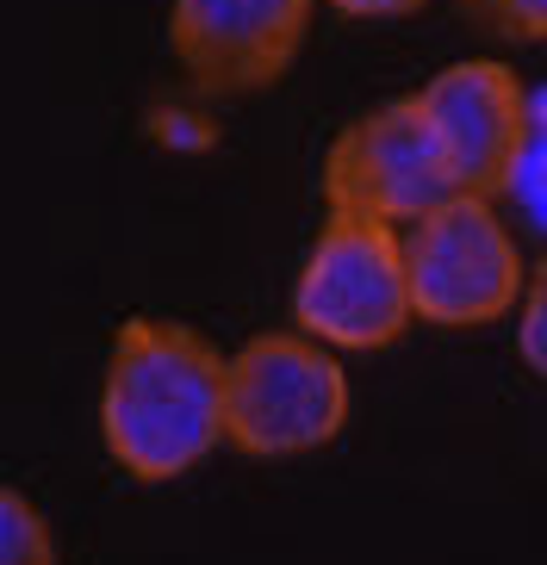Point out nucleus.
<instances>
[{
	"label": "nucleus",
	"instance_id": "nucleus-1",
	"mask_svg": "<svg viewBox=\"0 0 547 565\" xmlns=\"http://www.w3.org/2000/svg\"><path fill=\"white\" fill-rule=\"evenodd\" d=\"M99 435L137 484L193 472L224 441V354L187 323L132 317L113 335L99 385Z\"/></svg>",
	"mask_w": 547,
	"mask_h": 565
},
{
	"label": "nucleus",
	"instance_id": "nucleus-2",
	"mask_svg": "<svg viewBox=\"0 0 547 565\" xmlns=\"http://www.w3.org/2000/svg\"><path fill=\"white\" fill-rule=\"evenodd\" d=\"M348 423L336 349L305 330L249 335L224 361V441L249 460H298L330 448Z\"/></svg>",
	"mask_w": 547,
	"mask_h": 565
},
{
	"label": "nucleus",
	"instance_id": "nucleus-3",
	"mask_svg": "<svg viewBox=\"0 0 547 565\" xmlns=\"http://www.w3.org/2000/svg\"><path fill=\"white\" fill-rule=\"evenodd\" d=\"M293 323L324 349L374 354L417 323L398 224L367 212H330L293 280Z\"/></svg>",
	"mask_w": 547,
	"mask_h": 565
},
{
	"label": "nucleus",
	"instance_id": "nucleus-4",
	"mask_svg": "<svg viewBox=\"0 0 547 565\" xmlns=\"http://www.w3.org/2000/svg\"><path fill=\"white\" fill-rule=\"evenodd\" d=\"M398 243L411 311L435 330H485L523 299V249L480 193H454L435 212L411 217Z\"/></svg>",
	"mask_w": 547,
	"mask_h": 565
},
{
	"label": "nucleus",
	"instance_id": "nucleus-5",
	"mask_svg": "<svg viewBox=\"0 0 547 565\" xmlns=\"http://www.w3.org/2000/svg\"><path fill=\"white\" fill-rule=\"evenodd\" d=\"M454 193H461V181H454L417 94L374 106L355 125H343L330 156H324V205L330 212H367L386 217V224H411Z\"/></svg>",
	"mask_w": 547,
	"mask_h": 565
},
{
	"label": "nucleus",
	"instance_id": "nucleus-6",
	"mask_svg": "<svg viewBox=\"0 0 547 565\" xmlns=\"http://www.w3.org/2000/svg\"><path fill=\"white\" fill-rule=\"evenodd\" d=\"M417 106L435 125V143H442L461 193L504 200L516 181V168H523V150H529V137H535L529 94L516 82V68L497 63V56L448 63L417 94Z\"/></svg>",
	"mask_w": 547,
	"mask_h": 565
},
{
	"label": "nucleus",
	"instance_id": "nucleus-7",
	"mask_svg": "<svg viewBox=\"0 0 547 565\" xmlns=\"http://www.w3.org/2000/svg\"><path fill=\"white\" fill-rule=\"evenodd\" d=\"M312 0H175L168 44L199 94H262L293 68Z\"/></svg>",
	"mask_w": 547,
	"mask_h": 565
},
{
	"label": "nucleus",
	"instance_id": "nucleus-8",
	"mask_svg": "<svg viewBox=\"0 0 547 565\" xmlns=\"http://www.w3.org/2000/svg\"><path fill=\"white\" fill-rule=\"evenodd\" d=\"M0 565H56L44 510L13 484H0Z\"/></svg>",
	"mask_w": 547,
	"mask_h": 565
},
{
	"label": "nucleus",
	"instance_id": "nucleus-9",
	"mask_svg": "<svg viewBox=\"0 0 547 565\" xmlns=\"http://www.w3.org/2000/svg\"><path fill=\"white\" fill-rule=\"evenodd\" d=\"M461 13L492 38L511 44H547V0H461Z\"/></svg>",
	"mask_w": 547,
	"mask_h": 565
},
{
	"label": "nucleus",
	"instance_id": "nucleus-10",
	"mask_svg": "<svg viewBox=\"0 0 547 565\" xmlns=\"http://www.w3.org/2000/svg\"><path fill=\"white\" fill-rule=\"evenodd\" d=\"M516 305H523V317H516V354H523L529 373L547 380V262L523 280V299Z\"/></svg>",
	"mask_w": 547,
	"mask_h": 565
},
{
	"label": "nucleus",
	"instance_id": "nucleus-11",
	"mask_svg": "<svg viewBox=\"0 0 547 565\" xmlns=\"http://www.w3.org/2000/svg\"><path fill=\"white\" fill-rule=\"evenodd\" d=\"M343 19H411V13H423L430 0H330Z\"/></svg>",
	"mask_w": 547,
	"mask_h": 565
}]
</instances>
